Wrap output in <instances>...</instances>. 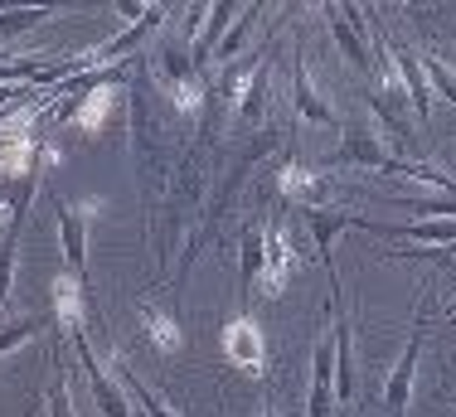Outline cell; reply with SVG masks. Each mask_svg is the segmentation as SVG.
Instances as JSON below:
<instances>
[{
  "instance_id": "484cf974",
  "label": "cell",
  "mask_w": 456,
  "mask_h": 417,
  "mask_svg": "<svg viewBox=\"0 0 456 417\" xmlns=\"http://www.w3.org/2000/svg\"><path fill=\"white\" fill-rule=\"evenodd\" d=\"M442 267H456V248H447V252H442Z\"/></svg>"
},
{
  "instance_id": "83f0119b",
  "label": "cell",
  "mask_w": 456,
  "mask_h": 417,
  "mask_svg": "<svg viewBox=\"0 0 456 417\" xmlns=\"http://www.w3.org/2000/svg\"><path fill=\"white\" fill-rule=\"evenodd\" d=\"M442 403H447V408H456V388H447V393H442Z\"/></svg>"
},
{
  "instance_id": "ac0fdd59",
  "label": "cell",
  "mask_w": 456,
  "mask_h": 417,
  "mask_svg": "<svg viewBox=\"0 0 456 417\" xmlns=\"http://www.w3.org/2000/svg\"><path fill=\"white\" fill-rule=\"evenodd\" d=\"M228 20H238V10L233 5H209V20H204V29H200V39H194V63H214V49L224 44V35H228Z\"/></svg>"
},
{
  "instance_id": "e0dca14e",
  "label": "cell",
  "mask_w": 456,
  "mask_h": 417,
  "mask_svg": "<svg viewBox=\"0 0 456 417\" xmlns=\"http://www.w3.org/2000/svg\"><path fill=\"white\" fill-rule=\"evenodd\" d=\"M107 369H112V379L122 383V393L132 398V408H136L141 417H180V413L170 408L166 398H160V393H151L146 383H141V379L132 374V369H126V359H122V355H112V359H107Z\"/></svg>"
},
{
  "instance_id": "277c9868",
  "label": "cell",
  "mask_w": 456,
  "mask_h": 417,
  "mask_svg": "<svg viewBox=\"0 0 456 417\" xmlns=\"http://www.w3.org/2000/svg\"><path fill=\"white\" fill-rule=\"evenodd\" d=\"M422 335H428V315H422V306H418V315H412V331H408V345H403V355H398V364L388 369V379H384V413L388 417H408V403H412V383H418V355H422Z\"/></svg>"
},
{
  "instance_id": "d6986e66",
  "label": "cell",
  "mask_w": 456,
  "mask_h": 417,
  "mask_svg": "<svg viewBox=\"0 0 456 417\" xmlns=\"http://www.w3.org/2000/svg\"><path fill=\"white\" fill-rule=\"evenodd\" d=\"M257 20H263V5H243L238 10V20H233V29L224 35V44L214 49V63H233V59H243V44L253 39V29H257Z\"/></svg>"
},
{
  "instance_id": "7402d4cb",
  "label": "cell",
  "mask_w": 456,
  "mask_h": 417,
  "mask_svg": "<svg viewBox=\"0 0 456 417\" xmlns=\"http://www.w3.org/2000/svg\"><path fill=\"white\" fill-rule=\"evenodd\" d=\"M422 69H428L432 93H437V97H447V102L456 107V69H452V63L442 59L437 49H428V53H422Z\"/></svg>"
},
{
  "instance_id": "9a60e30c",
  "label": "cell",
  "mask_w": 456,
  "mask_h": 417,
  "mask_svg": "<svg viewBox=\"0 0 456 417\" xmlns=\"http://www.w3.org/2000/svg\"><path fill=\"white\" fill-rule=\"evenodd\" d=\"M263 233H267V224H257V218H248L243 233H238V296L243 301H253L257 282H263V258H267Z\"/></svg>"
},
{
  "instance_id": "8fae6325",
  "label": "cell",
  "mask_w": 456,
  "mask_h": 417,
  "mask_svg": "<svg viewBox=\"0 0 456 417\" xmlns=\"http://www.w3.org/2000/svg\"><path fill=\"white\" fill-rule=\"evenodd\" d=\"M301 224L311 228V238H316V252H321L325 267H330V243H335V233H345V228H364V233L384 238V224L360 218V214H345V208H301Z\"/></svg>"
},
{
  "instance_id": "ba28073f",
  "label": "cell",
  "mask_w": 456,
  "mask_h": 417,
  "mask_svg": "<svg viewBox=\"0 0 456 417\" xmlns=\"http://www.w3.org/2000/svg\"><path fill=\"white\" fill-rule=\"evenodd\" d=\"M49 301H53V321H59V335L78 339L88 335V282L73 277L69 267L49 282Z\"/></svg>"
},
{
  "instance_id": "8992f818",
  "label": "cell",
  "mask_w": 456,
  "mask_h": 417,
  "mask_svg": "<svg viewBox=\"0 0 456 417\" xmlns=\"http://www.w3.org/2000/svg\"><path fill=\"white\" fill-rule=\"evenodd\" d=\"M136 321H141V339H146L156 355H180V349H184V325H180V306L175 301L141 296V301H136Z\"/></svg>"
},
{
  "instance_id": "30bf717a",
  "label": "cell",
  "mask_w": 456,
  "mask_h": 417,
  "mask_svg": "<svg viewBox=\"0 0 456 417\" xmlns=\"http://www.w3.org/2000/svg\"><path fill=\"white\" fill-rule=\"evenodd\" d=\"M384 44H388V59L398 63V78H403L408 87V102H412V112L422 117V127L432 122V102H437V93H432V83H428V69H422V53L418 49H408L398 35H388L384 29Z\"/></svg>"
},
{
  "instance_id": "603a6c76",
  "label": "cell",
  "mask_w": 456,
  "mask_h": 417,
  "mask_svg": "<svg viewBox=\"0 0 456 417\" xmlns=\"http://www.w3.org/2000/svg\"><path fill=\"white\" fill-rule=\"evenodd\" d=\"M63 349L59 335H53V383H49V417H73V398H69V383H63Z\"/></svg>"
},
{
  "instance_id": "cb8c5ba5",
  "label": "cell",
  "mask_w": 456,
  "mask_h": 417,
  "mask_svg": "<svg viewBox=\"0 0 456 417\" xmlns=\"http://www.w3.org/2000/svg\"><path fill=\"white\" fill-rule=\"evenodd\" d=\"M15 262H20V238L5 233L0 238V306H5L10 291H15Z\"/></svg>"
},
{
  "instance_id": "6da1fadb",
  "label": "cell",
  "mask_w": 456,
  "mask_h": 417,
  "mask_svg": "<svg viewBox=\"0 0 456 417\" xmlns=\"http://www.w3.org/2000/svg\"><path fill=\"white\" fill-rule=\"evenodd\" d=\"M325 190H330V180L316 170V166H306L301 156H281L273 170H267V194H273L277 204H287V208H321L325 200Z\"/></svg>"
},
{
  "instance_id": "7a4b0ae2",
  "label": "cell",
  "mask_w": 456,
  "mask_h": 417,
  "mask_svg": "<svg viewBox=\"0 0 456 417\" xmlns=\"http://www.w3.org/2000/svg\"><path fill=\"white\" fill-rule=\"evenodd\" d=\"M398 151L388 146L384 127H374L369 117H350L340 131V146H335V166H364V170H388Z\"/></svg>"
},
{
  "instance_id": "5bb4252c",
  "label": "cell",
  "mask_w": 456,
  "mask_h": 417,
  "mask_svg": "<svg viewBox=\"0 0 456 417\" xmlns=\"http://www.w3.org/2000/svg\"><path fill=\"white\" fill-rule=\"evenodd\" d=\"M53 214H59V238H63V258H69V272L88 282V218L78 214L63 194H53Z\"/></svg>"
},
{
  "instance_id": "4fadbf2b",
  "label": "cell",
  "mask_w": 456,
  "mask_h": 417,
  "mask_svg": "<svg viewBox=\"0 0 456 417\" xmlns=\"http://www.w3.org/2000/svg\"><path fill=\"white\" fill-rule=\"evenodd\" d=\"M306 417H340V398H335V345L330 339H321V345L311 349Z\"/></svg>"
},
{
  "instance_id": "4316f807",
  "label": "cell",
  "mask_w": 456,
  "mask_h": 417,
  "mask_svg": "<svg viewBox=\"0 0 456 417\" xmlns=\"http://www.w3.org/2000/svg\"><path fill=\"white\" fill-rule=\"evenodd\" d=\"M442 315H447V321H456V296H452L447 306H442Z\"/></svg>"
},
{
  "instance_id": "f546056e",
  "label": "cell",
  "mask_w": 456,
  "mask_h": 417,
  "mask_svg": "<svg viewBox=\"0 0 456 417\" xmlns=\"http://www.w3.org/2000/svg\"><path fill=\"white\" fill-rule=\"evenodd\" d=\"M136 417H141V413H136Z\"/></svg>"
},
{
  "instance_id": "52a82bcc",
  "label": "cell",
  "mask_w": 456,
  "mask_h": 417,
  "mask_svg": "<svg viewBox=\"0 0 456 417\" xmlns=\"http://www.w3.org/2000/svg\"><path fill=\"white\" fill-rule=\"evenodd\" d=\"M263 243H267V258H263V282H257V296H281V291L291 287V277L301 272V252H297V243H291V233L281 224H267Z\"/></svg>"
},
{
  "instance_id": "7c38bea8",
  "label": "cell",
  "mask_w": 456,
  "mask_h": 417,
  "mask_svg": "<svg viewBox=\"0 0 456 417\" xmlns=\"http://www.w3.org/2000/svg\"><path fill=\"white\" fill-rule=\"evenodd\" d=\"M291 107H297V117L311 122V127H335V112H330V102L321 97L316 78H311L306 49H301V44L291 49Z\"/></svg>"
},
{
  "instance_id": "2e32d148",
  "label": "cell",
  "mask_w": 456,
  "mask_h": 417,
  "mask_svg": "<svg viewBox=\"0 0 456 417\" xmlns=\"http://www.w3.org/2000/svg\"><path fill=\"white\" fill-rule=\"evenodd\" d=\"M257 69H263V49H248L243 59H233L219 73V83H214V102H219L224 112H238V102H243L248 83L257 78Z\"/></svg>"
},
{
  "instance_id": "d4e9b609",
  "label": "cell",
  "mask_w": 456,
  "mask_h": 417,
  "mask_svg": "<svg viewBox=\"0 0 456 417\" xmlns=\"http://www.w3.org/2000/svg\"><path fill=\"white\" fill-rule=\"evenodd\" d=\"M263 417H281V408H277V403H273V398H267V403H263Z\"/></svg>"
},
{
  "instance_id": "5b68a950",
  "label": "cell",
  "mask_w": 456,
  "mask_h": 417,
  "mask_svg": "<svg viewBox=\"0 0 456 417\" xmlns=\"http://www.w3.org/2000/svg\"><path fill=\"white\" fill-rule=\"evenodd\" d=\"M325 20H330V39L345 53V63L369 78L374 73V49H369V25H360L364 10L360 5H325Z\"/></svg>"
},
{
  "instance_id": "9c48e42d",
  "label": "cell",
  "mask_w": 456,
  "mask_h": 417,
  "mask_svg": "<svg viewBox=\"0 0 456 417\" xmlns=\"http://www.w3.org/2000/svg\"><path fill=\"white\" fill-rule=\"evenodd\" d=\"M73 349H78V364H83V374H88V393H93L97 413H102V417H136L132 398L122 393V383H117V379H107L102 359L93 355L88 335H78V339H73Z\"/></svg>"
},
{
  "instance_id": "f1b7e54d",
  "label": "cell",
  "mask_w": 456,
  "mask_h": 417,
  "mask_svg": "<svg viewBox=\"0 0 456 417\" xmlns=\"http://www.w3.org/2000/svg\"><path fill=\"white\" fill-rule=\"evenodd\" d=\"M340 417H350V413H345V408H340Z\"/></svg>"
},
{
  "instance_id": "3957f363",
  "label": "cell",
  "mask_w": 456,
  "mask_h": 417,
  "mask_svg": "<svg viewBox=\"0 0 456 417\" xmlns=\"http://www.w3.org/2000/svg\"><path fill=\"white\" fill-rule=\"evenodd\" d=\"M219 339H224V359L238 369V374H253V379L267 374V335L248 311H238L233 321H224Z\"/></svg>"
},
{
  "instance_id": "ffe728a7",
  "label": "cell",
  "mask_w": 456,
  "mask_h": 417,
  "mask_svg": "<svg viewBox=\"0 0 456 417\" xmlns=\"http://www.w3.org/2000/svg\"><path fill=\"white\" fill-rule=\"evenodd\" d=\"M267 97H273V63L257 69V78L248 83L243 102H238V127H263L267 122Z\"/></svg>"
},
{
  "instance_id": "44dd1931",
  "label": "cell",
  "mask_w": 456,
  "mask_h": 417,
  "mask_svg": "<svg viewBox=\"0 0 456 417\" xmlns=\"http://www.w3.org/2000/svg\"><path fill=\"white\" fill-rule=\"evenodd\" d=\"M45 315H15V321H5L0 325V355H10V349H20V345H29L39 331H45Z\"/></svg>"
}]
</instances>
